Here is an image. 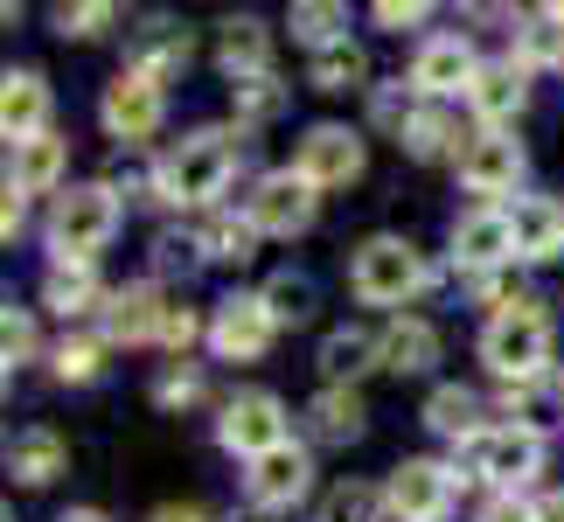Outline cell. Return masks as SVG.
<instances>
[{
    "mask_svg": "<svg viewBox=\"0 0 564 522\" xmlns=\"http://www.w3.org/2000/svg\"><path fill=\"white\" fill-rule=\"evenodd\" d=\"M8 467H14V481H21V488H50L56 474H63V439H56L50 425L21 432V439L8 446Z\"/></svg>",
    "mask_w": 564,
    "mask_h": 522,
    "instance_id": "cb8c5ba5",
    "label": "cell"
},
{
    "mask_svg": "<svg viewBox=\"0 0 564 522\" xmlns=\"http://www.w3.org/2000/svg\"><path fill=\"white\" fill-rule=\"evenodd\" d=\"M258 300H265L272 320H307V314H314V279H307V272H279Z\"/></svg>",
    "mask_w": 564,
    "mask_h": 522,
    "instance_id": "836d02e7",
    "label": "cell"
},
{
    "mask_svg": "<svg viewBox=\"0 0 564 522\" xmlns=\"http://www.w3.org/2000/svg\"><path fill=\"white\" fill-rule=\"evenodd\" d=\"M314 432L328 446L362 439V398H356V390H321V398H314Z\"/></svg>",
    "mask_w": 564,
    "mask_h": 522,
    "instance_id": "484cf974",
    "label": "cell"
},
{
    "mask_svg": "<svg viewBox=\"0 0 564 522\" xmlns=\"http://www.w3.org/2000/svg\"><path fill=\"white\" fill-rule=\"evenodd\" d=\"M195 251L203 258H230V265H245V258L258 251V224L245 216V224H237V216H216V224L195 237Z\"/></svg>",
    "mask_w": 564,
    "mask_h": 522,
    "instance_id": "4dcf8cb0",
    "label": "cell"
},
{
    "mask_svg": "<svg viewBox=\"0 0 564 522\" xmlns=\"http://www.w3.org/2000/svg\"><path fill=\"white\" fill-rule=\"evenodd\" d=\"M0 21H14V0H0Z\"/></svg>",
    "mask_w": 564,
    "mask_h": 522,
    "instance_id": "f907efd6",
    "label": "cell"
},
{
    "mask_svg": "<svg viewBox=\"0 0 564 522\" xmlns=\"http://www.w3.org/2000/svg\"><path fill=\"white\" fill-rule=\"evenodd\" d=\"M154 398H161L167 411H175V404H195V398H203V377H195V369H167V377L154 383Z\"/></svg>",
    "mask_w": 564,
    "mask_h": 522,
    "instance_id": "ab89813d",
    "label": "cell"
},
{
    "mask_svg": "<svg viewBox=\"0 0 564 522\" xmlns=\"http://www.w3.org/2000/svg\"><path fill=\"white\" fill-rule=\"evenodd\" d=\"M460 182L474 195H509L516 182H523V146H516L509 133H481L460 154Z\"/></svg>",
    "mask_w": 564,
    "mask_h": 522,
    "instance_id": "4fadbf2b",
    "label": "cell"
},
{
    "mask_svg": "<svg viewBox=\"0 0 564 522\" xmlns=\"http://www.w3.org/2000/svg\"><path fill=\"white\" fill-rule=\"evenodd\" d=\"M188 63V29H175L167 14H154V21H140V35H133V70L140 77H154V84H167Z\"/></svg>",
    "mask_w": 564,
    "mask_h": 522,
    "instance_id": "44dd1931",
    "label": "cell"
},
{
    "mask_svg": "<svg viewBox=\"0 0 564 522\" xmlns=\"http://www.w3.org/2000/svg\"><path fill=\"white\" fill-rule=\"evenodd\" d=\"M105 21H112V8H105V0H84V8H56V29L63 35H105Z\"/></svg>",
    "mask_w": 564,
    "mask_h": 522,
    "instance_id": "f35d334b",
    "label": "cell"
},
{
    "mask_svg": "<svg viewBox=\"0 0 564 522\" xmlns=\"http://www.w3.org/2000/svg\"><path fill=\"white\" fill-rule=\"evenodd\" d=\"M42 119H50V84H42L35 70H8L0 77V140L8 146L35 140Z\"/></svg>",
    "mask_w": 564,
    "mask_h": 522,
    "instance_id": "9a60e30c",
    "label": "cell"
},
{
    "mask_svg": "<svg viewBox=\"0 0 564 522\" xmlns=\"http://www.w3.org/2000/svg\"><path fill=\"white\" fill-rule=\"evenodd\" d=\"M29 356H35V320L14 314V307H0V369H8V362H29Z\"/></svg>",
    "mask_w": 564,
    "mask_h": 522,
    "instance_id": "d590c367",
    "label": "cell"
},
{
    "mask_svg": "<svg viewBox=\"0 0 564 522\" xmlns=\"http://www.w3.org/2000/svg\"><path fill=\"white\" fill-rule=\"evenodd\" d=\"M42 300H50L56 314H91V300H98L91 265H50V279H42Z\"/></svg>",
    "mask_w": 564,
    "mask_h": 522,
    "instance_id": "f1b7e54d",
    "label": "cell"
},
{
    "mask_svg": "<svg viewBox=\"0 0 564 522\" xmlns=\"http://www.w3.org/2000/svg\"><path fill=\"white\" fill-rule=\"evenodd\" d=\"M98 119H105V133H112V140H147L161 126V84L140 77V70L112 77V84H105V98H98Z\"/></svg>",
    "mask_w": 564,
    "mask_h": 522,
    "instance_id": "9c48e42d",
    "label": "cell"
},
{
    "mask_svg": "<svg viewBox=\"0 0 564 522\" xmlns=\"http://www.w3.org/2000/svg\"><path fill=\"white\" fill-rule=\"evenodd\" d=\"M377 21H383V29H419V21H425V8H419V0H383V8H377Z\"/></svg>",
    "mask_w": 564,
    "mask_h": 522,
    "instance_id": "ee69618b",
    "label": "cell"
},
{
    "mask_svg": "<svg viewBox=\"0 0 564 522\" xmlns=\"http://www.w3.org/2000/svg\"><path fill=\"white\" fill-rule=\"evenodd\" d=\"M474 77H481V63H474V42L467 35H432L419 63H411V84H419L425 98H453V91H474Z\"/></svg>",
    "mask_w": 564,
    "mask_h": 522,
    "instance_id": "7c38bea8",
    "label": "cell"
},
{
    "mask_svg": "<svg viewBox=\"0 0 564 522\" xmlns=\"http://www.w3.org/2000/svg\"><path fill=\"white\" fill-rule=\"evenodd\" d=\"M63 522H105L98 509H70V515H63Z\"/></svg>",
    "mask_w": 564,
    "mask_h": 522,
    "instance_id": "681fc988",
    "label": "cell"
},
{
    "mask_svg": "<svg viewBox=\"0 0 564 522\" xmlns=\"http://www.w3.org/2000/svg\"><path fill=\"white\" fill-rule=\"evenodd\" d=\"M398 140H404V154H411V161H446L460 133H453V119L440 112V105H425V112H411V126H404Z\"/></svg>",
    "mask_w": 564,
    "mask_h": 522,
    "instance_id": "4316f807",
    "label": "cell"
},
{
    "mask_svg": "<svg viewBox=\"0 0 564 522\" xmlns=\"http://www.w3.org/2000/svg\"><path fill=\"white\" fill-rule=\"evenodd\" d=\"M377 126H398V133L411 126V98L398 91V84H383V91H377Z\"/></svg>",
    "mask_w": 564,
    "mask_h": 522,
    "instance_id": "60d3db41",
    "label": "cell"
},
{
    "mask_svg": "<svg viewBox=\"0 0 564 522\" xmlns=\"http://www.w3.org/2000/svg\"><path fill=\"white\" fill-rule=\"evenodd\" d=\"M216 446L245 453V460H265L272 446H286V404H279L272 390H245V398H230L224 418H216Z\"/></svg>",
    "mask_w": 564,
    "mask_h": 522,
    "instance_id": "8992f818",
    "label": "cell"
},
{
    "mask_svg": "<svg viewBox=\"0 0 564 522\" xmlns=\"http://www.w3.org/2000/svg\"><path fill=\"white\" fill-rule=\"evenodd\" d=\"M300 182L314 188H349L362 174V140L349 133V126H314L307 140H300V161H293Z\"/></svg>",
    "mask_w": 564,
    "mask_h": 522,
    "instance_id": "ba28073f",
    "label": "cell"
},
{
    "mask_svg": "<svg viewBox=\"0 0 564 522\" xmlns=\"http://www.w3.org/2000/svg\"><path fill=\"white\" fill-rule=\"evenodd\" d=\"M383 502L398 509L404 522H440V515L453 509V474H446L440 460H404L398 474H390Z\"/></svg>",
    "mask_w": 564,
    "mask_h": 522,
    "instance_id": "8fae6325",
    "label": "cell"
},
{
    "mask_svg": "<svg viewBox=\"0 0 564 522\" xmlns=\"http://www.w3.org/2000/svg\"><path fill=\"white\" fill-rule=\"evenodd\" d=\"M536 522H564V494H544V502H536Z\"/></svg>",
    "mask_w": 564,
    "mask_h": 522,
    "instance_id": "7dc6e473",
    "label": "cell"
},
{
    "mask_svg": "<svg viewBox=\"0 0 564 522\" xmlns=\"http://www.w3.org/2000/svg\"><path fill=\"white\" fill-rule=\"evenodd\" d=\"M467 105H474V119H481L488 133H502V126L530 105V77H523V63H488V70L474 77Z\"/></svg>",
    "mask_w": 564,
    "mask_h": 522,
    "instance_id": "5bb4252c",
    "label": "cell"
},
{
    "mask_svg": "<svg viewBox=\"0 0 564 522\" xmlns=\"http://www.w3.org/2000/svg\"><path fill=\"white\" fill-rule=\"evenodd\" d=\"M161 341L188 348V341H195V314H188V307H167V320H161Z\"/></svg>",
    "mask_w": 564,
    "mask_h": 522,
    "instance_id": "f6af8a7d",
    "label": "cell"
},
{
    "mask_svg": "<svg viewBox=\"0 0 564 522\" xmlns=\"http://www.w3.org/2000/svg\"><path fill=\"white\" fill-rule=\"evenodd\" d=\"M63 161H70V146H63L56 133L21 140V146H8V188H14V195H42V188H56V182H63Z\"/></svg>",
    "mask_w": 564,
    "mask_h": 522,
    "instance_id": "d6986e66",
    "label": "cell"
},
{
    "mask_svg": "<svg viewBox=\"0 0 564 522\" xmlns=\"http://www.w3.org/2000/svg\"><path fill=\"white\" fill-rule=\"evenodd\" d=\"M272 328H279V320L265 314V300H258V293H237V300H224V307H216L209 348H216L224 362H251V356H265Z\"/></svg>",
    "mask_w": 564,
    "mask_h": 522,
    "instance_id": "30bf717a",
    "label": "cell"
},
{
    "mask_svg": "<svg viewBox=\"0 0 564 522\" xmlns=\"http://www.w3.org/2000/svg\"><path fill=\"white\" fill-rule=\"evenodd\" d=\"M362 77H370V63H362V50L349 35L328 42V50H314V84H321V91H356Z\"/></svg>",
    "mask_w": 564,
    "mask_h": 522,
    "instance_id": "83f0119b",
    "label": "cell"
},
{
    "mask_svg": "<svg viewBox=\"0 0 564 522\" xmlns=\"http://www.w3.org/2000/svg\"><path fill=\"white\" fill-rule=\"evenodd\" d=\"M154 265H161V272H175V265H195V237H175V230H167L161 244H154Z\"/></svg>",
    "mask_w": 564,
    "mask_h": 522,
    "instance_id": "b9f144b4",
    "label": "cell"
},
{
    "mask_svg": "<svg viewBox=\"0 0 564 522\" xmlns=\"http://www.w3.org/2000/svg\"><path fill=\"white\" fill-rule=\"evenodd\" d=\"M14 230H21V195L0 182V237H14Z\"/></svg>",
    "mask_w": 564,
    "mask_h": 522,
    "instance_id": "bcb514c9",
    "label": "cell"
},
{
    "mask_svg": "<svg viewBox=\"0 0 564 522\" xmlns=\"http://www.w3.org/2000/svg\"><path fill=\"white\" fill-rule=\"evenodd\" d=\"M230 174H237V146H230V133H216V126H203V133H188L175 154L161 161V174H154V188L167 195V203H188V209H203V203H216V195L230 188Z\"/></svg>",
    "mask_w": 564,
    "mask_h": 522,
    "instance_id": "6da1fadb",
    "label": "cell"
},
{
    "mask_svg": "<svg viewBox=\"0 0 564 522\" xmlns=\"http://www.w3.org/2000/svg\"><path fill=\"white\" fill-rule=\"evenodd\" d=\"M383 488H370V481H341L335 494H328V509H321V522H383Z\"/></svg>",
    "mask_w": 564,
    "mask_h": 522,
    "instance_id": "1f68e13d",
    "label": "cell"
},
{
    "mask_svg": "<svg viewBox=\"0 0 564 522\" xmlns=\"http://www.w3.org/2000/svg\"><path fill=\"white\" fill-rule=\"evenodd\" d=\"M321 369L335 377V390L349 383V377H362V369H383V335H370V328H335L328 341H321Z\"/></svg>",
    "mask_w": 564,
    "mask_h": 522,
    "instance_id": "603a6c76",
    "label": "cell"
},
{
    "mask_svg": "<svg viewBox=\"0 0 564 522\" xmlns=\"http://www.w3.org/2000/svg\"><path fill=\"white\" fill-rule=\"evenodd\" d=\"M523 63H564V29L551 14H536L523 29Z\"/></svg>",
    "mask_w": 564,
    "mask_h": 522,
    "instance_id": "8d00e7d4",
    "label": "cell"
},
{
    "mask_svg": "<svg viewBox=\"0 0 564 522\" xmlns=\"http://www.w3.org/2000/svg\"><path fill=\"white\" fill-rule=\"evenodd\" d=\"M230 105H237V119H245V126H265V119L286 112V84H279L272 70H265V77H245Z\"/></svg>",
    "mask_w": 564,
    "mask_h": 522,
    "instance_id": "d6a6232c",
    "label": "cell"
},
{
    "mask_svg": "<svg viewBox=\"0 0 564 522\" xmlns=\"http://www.w3.org/2000/svg\"><path fill=\"white\" fill-rule=\"evenodd\" d=\"M56 377L63 383H91L98 377V341H63L56 348Z\"/></svg>",
    "mask_w": 564,
    "mask_h": 522,
    "instance_id": "74e56055",
    "label": "cell"
},
{
    "mask_svg": "<svg viewBox=\"0 0 564 522\" xmlns=\"http://www.w3.org/2000/svg\"><path fill=\"white\" fill-rule=\"evenodd\" d=\"M481 362L495 369V377H509V383L544 377V362H551V320L536 314V307H523V314H495L488 335H481Z\"/></svg>",
    "mask_w": 564,
    "mask_h": 522,
    "instance_id": "3957f363",
    "label": "cell"
},
{
    "mask_svg": "<svg viewBox=\"0 0 564 522\" xmlns=\"http://www.w3.org/2000/svg\"><path fill=\"white\" fill-rule=\"evenodd\" d=\"M245 216L258 224V237H300V230L314 224V182H300L293 167L286 174H265Z\"/></svg>",
    "mask_w": 564,
    "mask_h": 522,
    "instance_id": "52a82bcc",
    "label": "cell"
},
{
    "mask_svg": "<svg viewBox=\"0 0 564 522\" xmlns=\"http://www.w3.org/2000/svg\"><path fill=\"white\" fill-rule=\"evenodd\" d=\"M509 244H516V258H557L564 251V209L551 195H523L509 209Z\"/></svg>",
    "mask_w": 564,
    "mask_h": 522,
    "instance_id": "e0dca14e",
    "label": "cell"
},
{
    "mask_svg": "<svg viewBox=\"0 0 564 522\" xmlns=\"http://www.w3.org/2000/svg\"><path fill=\"white\" fill-rule=\"evenodd\" d=\"M161 320H167V307H161L154 286H126V293H112V307H105V335L147 341V335H161Z\"/></svg>",
    "mask_w": 564,
    "mask_h": 522,
    "instance_id": "7402d4cb",
    "label": "cell"
},
{
    "mask_svg": "<svg viewBox=\"0 0 564 522\" xmlns=\"http://www.w3.org/2000/svg\"><path fill=\"white\" fill-rule=\"evenodd\" d=\"M474 390H460V383H446V390H432V404H425V425L432 432H446V439H474Z\"/></svg>",
    "mask_w": 564,
    "mask_h": 522,
    "instance_id": "f546056e",
    "label": "cell"
},
{
    "mask_svg": "<svg viewBox=\"0 0 564 522\" xmlns=\"http://www.w3.org/2000/svg\"><path fill=\"white\" fill-rule=\"evenodd\" d=\"M349 286H356V300H370V307H398V300H411L425 286V265L404 237H370L349 265Z\"/></svg>",
    "mask_w": 564,
    "mask_h": 522,
    "instance_id": "5b68a950",
    "label": "cell"
},
{
    "mask_svg": "<svg viewBox=\"0 0 564 522\" xmlns=\"http://www.w3.org/2000/svg\"><path fill=\"white\" fill-rule=\"evenodd\" d=\"M0 522H14V515H8V502H0Z\"/></svg>",
    "mask_w": 564,
    "mask_h": 522,
    "instance_id": "816d5d0a",
    "label": "cell"
},
{
    "mask_svg": "<svg viewBox=\"0 0 564 522\" xmlns=\"http://www.w3.org/2000/svg\"><path fill=\"white\" fill-rule=\"evenodd\" d=\"M474 481H495V488H523L530 474H544V432L530 425H502V432H474V439H460Z\"/></svg>",
    "mask_w": 564,
    "mask_h": 522,
    "instance_id": "277c9868",
    "label": "cell"
},
{
    "mask_svg": "<svg viewBox=\"0 0 564 522\" xmlns=\"http://www.w3.org/2000/svg\"><path fill=\"white\" fill-rule=\"evenodd\" d=\"M474 522H536V509H530V502H516V494H495V502L474 515Z\"/></svg>",
    "mask_w": 564,
    "mask_h": 522,
    "instance_id": "7bdbcfd3",
    "label": "cell"
},
{
    "mask_svg": "<svg viewBox=\"0 0 564 522\" xmlns=\"http://www.w3.org/2000/svg\"><path fill=\"white\" fill-rule=\"evenodd\" d=\"M432 356H440V335H432L425 320H390L383 328V369L419 377V369H432Z\"/></svg>",
    "mask_w": 564,
    "mask_h": 522,
    "instance_id": "d4e9b609",
    "label": "cell"
},
{
    "mask_svg": "<svg viewBox=\"0 0 564 522\" xmlns=\"http://www.w3.org/2000/svg\"><path fill=\"white\" fill-rule=\"evenodd\" d=\"M112 230H119V195L105 182H84L70 195H56V216H50L56 265H91V251L112 244Z\"/></svg>",
    "mask_w": 564,
    "mask_h": 522,
    "instance_id": "7a4b0ae2",
    "label": "cell"
},
{
    "mask_svg": "<svg viewBox=\"0 0 564 522\" xmlns=\"http://www.w3.org/2000/svg\"><path fill=\"white\" fill-rule=\"evenodd\" d=\"M265 56H272L265 21H258V14H230L224 35H216V63H224L237 84H245V77H265Z\"/></svg>",
    "mask_w": 564,
    "mask_h": 522,
    "instance_id": "ffe728a7",
    "label": "cell"
},
{
    "mask_svg": "<svg viewBox=\"0 0 564 522\" xmlns=\"http://www.w3.org/2000/svg\"><path fill=\"white\" fill-rule=\"evenodd\" d=\"M341 29H349V8H328V0H300V8H293V35L314 42V50L341 42Z\"/></svg>",
    "mask_w": 564,
    "mask_h": 522,
    "instance_id": "e575fe53",
    "label": "cell"
},
{
    "mask_svg": "<svg viewBox=\"0 0 564 522\" xmlns=\"http://www.w3.org/2000/svg\"><path fill=\"white\" fill-rule=\"evenodd\" d=\"M307 453L300 446H272L265 460H251V502L258 509H286V502H300L307 494Z\"/></svg>",
    "mask_w": 564,
    "mask_h": 522,
    "instance_id": "2e32d148",
    "label": "cell"
},
{
    "mask_svg": "<svg viewBox=\"0 0 564 522\" xmlns=\"http://www.w3.org/2000/svg\"><path fill=\"white\" fill-rule=\"evenodd\" d=\"M453 258H460L467 272H495L502 258H516L509 244V209H474L460 230H453Z\"/></svg>",
    "mask_w": 564,
    "mask_h": 522,
    "instance_id": "ac0fdd59",
    "label": "cell"
},
{
    "mask_svg": "<svg viewBox=\"0 0 564 522\" xmlns=\"http://www.w3.org/2000/svg\"><path fill=\"white\" fill-rule=\"evenodd\" d=\"M154 522H209V515H203V509H161Z\"/></svg>",
    "mask_w": 564,
    "mask_h": 522,
    "instance_id": "c3c4849f",
    "label": "cell"
}]
</instances>
